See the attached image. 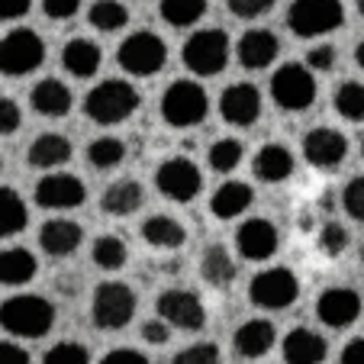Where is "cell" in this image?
I'll list each match as a JSON object with an SVG mask.
<instances>
[{
  "mask_svg": "<svg viewBox=\"0 0 364 364\" xmlns=\"http://www.w3.org/2000/svg\"><path fill=\"white\" fill-rule=\"evenodd\" d=\"M55 326V306L39 294H16L0 303V329L16 338H42Z\"/></svg>",
  "mask_w": 364,
  "mask_h": 364,
  "instance_id": "cell-1",
  "label": "cell"
},
{
  "mask_svg": "<svg viewBox=\"0 0 364 364\" xmlns=\"http://www.w3.org/2000/svg\"><path fill=\"white\" fill-rule=\"evenodd\" d=\"M139 103H142V97H139V90L132 87L129 81L107 77V81L94 84V87L87 90V97H84V113H87V119H94V123H100V126H117L139 110Z\"/></svg>",
  "mask_w": 364,
  "mask_h": 364,
  "instance_id": "cell-2",
  "label": "cell"
},
{
  "mask_svg": "<svg viewBox=\"0 0 364 364\" xmlns=\"http://www.w3.org/2000/svg\"><path fill=\"white\" fill-rule=\"evenodd\" d=\"M136 290L123 281H103L97 284L94 300H90V319L97 329L117 332L123 326H129V319L136 316Z\"/></svg>",
  "mask_w": 364,
  "mask_h": 364,
  "instance_id": "cell-3",
  "label": "cell"
},
{
  "mask_svg": "<svg viewBox=\"0 0 364 364\" xmlns=\"http://www.w3.org/2000/svg\"><path fill=\"white\" fill-rule=\"evenodd\" d=\"M210 113V97H206L203 84L197 81H174L161 94V117L174 129H191L200 126Z\"/></svg>",
  "mask_w": 364,
  "mask_h": 364,
  "instance_id": "cell-4",
  "label": "cell"
},
{
  "mask_svg": "<svg viewBox=\"0 0 364 364\" xmlns=\"http://www.w3.org/2000/svg\"><path fill=\"white\" fill-rule=\"evenodd\" d=\"M117 62L126 75L132 77H151L159 75L168 62V46L161 36L149 33V29H139L129 33L117 48Z\"/></svg>",
  "mask_w": 364,
  "mask_h": 364,
  "instance_id": "cell-5",
  "label": "cell"
},
{
  "mask_svg": "<svg viewBox=\"0 0 364 364\" xmlns=\"http://www.w3.org/2000/svg\"><path fill=\"white\" fill-rule=\"evenodd\" d=\"M345 23L342 0H294L287 10V29L300 39L326 36Z\"/></svg>",
  "mask_w": 364,
  "mask_h": 364,
  "instance_id": "cell-6",
  "label": "cell"
},
{
  "mask_svg": "<svg viewBox=\"0 0 364 364\" xmlns=\"http://www.w3.org/2000/svg\"><path fill=\"white\" fill-rule=\"evenodd\" d=\"M271 97H274L281 110L300 113L306 107H313V100H316V77L306 65L287 62L271 75Z\"/></svg>",
  "mask_w": 364,
  "mask_h": 364,
  "instance_id": "cell-7",
  "label": "cell"
},
{
  "mask_svg": "<svg viewBox=\"0 0 364 364\" xmlns=\"http://www.w3.org/2000/svg\"><path fill=\"white\" fill-rule=\"evenodd\" d=\"M46 62V42L33 29H10L0 39V75L23 77Z\"/></svg>",
  "mask_w": 364,
  "mask_h": 364,
  "instance_id": "cell-8",
  "label": "cell"
},
{
  "mask_svg": "<svg viewBox=\"0 0 364 364\" xmlns=\"http://www.w3.org/2000/svg\"><path fill=\"white\" fill-rule=\"evenodd\" d=\"M229 62V36L223 29H197L184 42V65L200 77H213Z\"/></svg>",
  "mask_w": 364,
  "mask_h": 364,
  "instance_id": "cell-9",
  "label": "cell"
},
{
  "mask_svg": "<svg viewBox=\"0 0 364 364\" xmlns=\"http://www.w3.org/2000/svg\"><path fill=\"white\" fill-rule=\"evenodd\" d=\"M300 296V281L290 268H264L248 284V300L258 309H287Z\"/></svg>",
  "mask_w": 364,
  "mask_h": 364,
  "instance_id": "cell-10",
  "label": "cell"
},
{
  "mask_svg": "<svg viewBox=\"0 0 364 364\" xmlns=\"http://www.w3.org/2000/svg\"><path fill=\"white\" fill-rule=\"evenodd\" d=\"M155 184H159V191L165 193L168 200H174V203H191V200L203 191V174H200V168L193 165L191 159L174 155V159L159 165Z\"/></svg>",
  "mask_w": 364,
  "mask_h": 364,
  "instance_id": "cell-11",
  "label": "cell"
},
{
  "mask_svg": "<svg viewBox=\"0 0 364 364\" xmlns=\"http://www.w3.org/2000/svg\"><path fill=\"white\" fill-rule=\"evenodd\" d=\"M159 316L165 319L171 329H181V332H200L206 326V309H203V300H200L193 290H165L159 296Z\"/></svg>",
  "mask_w": 364,
  "mask_h": 364,
  "instance_id": "cell-12",
  "label": "cell"
},
{
  "mask_svg": "<svg viewBox=\"0 0 364 364\" xmlns=\"http://www.w3.org/2000/svg\"><path fill=\"white\" fill-rule=\"evenodd\" d=\"M36 203L46 206V210H75L87 200V187L77 174L68 171H52L36 184Z\"/></svg>",
  "mask_w": 364,
  "mask_h": 364,
  "instance_id": "cell-13",
  "label": "cell"
},
{
  "mask_svg": "<svg viewBox=\"0 0 364 364\" xmlns=\"http://www.w3.org/2000/svg\"><path fill=\"white\" fill-rule=\"evenodd\" d=\"M345 155H348V139L338 129L316 126V129H309L303 136V159L319 171H336L345 161Z\"/></svg>",
  "mask_w": 364,
  "mask_h": 364,
  "instance_id": "cell-14",
  "label": "cell"
},
{
  "mask_svg": "<svg viewBox=\"0 0 364 364\" xmlns=\"http://www.w3.org/2000/svg\"><path fill=\"white\" fill-rule=\"evenodd\" d=\"M220 117L229 126H239V129L258 123V117H262V90L248 81L229 84L220 94Z\"/></svg>",
  "mask_w": 364,
  "mask_h": 364,
  "instance_id": "cell-15",
  "label": "cell"
},
{
  "mask_svg": "<svg viewBox=\"0 0 364 364\" xmlns=\"http://www.w3.org/2000/svg\"><path fill=\"white\" fill-rule=\"evenodd\" d=\"M281 245V235H277V226L264 216H252L239 226L235 232V252L248 262H268L271 255Z\"/></svg>",
  "mask_w": 364,
  "mask_h": 364,
  "instance_id": "cell-16",
  "label": "cell"
},
{
  "mask_svg": "<svg viewBox=\"0 0 364 364\" xmlns=\"http://www.w3.org/2000/svg\"><path fill=\"white\" fill-rule=\"evenodd\" d=\"M316 316L329 329H348L361 316V294L351 287H329L316 300Z\"/></svg>",
  "mask_w": 364,
  "mask_h": 364,
  "instance_id": "cell-17",
  "label": "cell"
},
{
  "mask_svg": "<svg viewBox=\"0 0 364 364\" xmlns=\"http://www.w3.org/2000/svg\"><path fill=\"white\" fill-rule=\"evenodd\" d=\"M277 55H281V39H277L271 29H248V33H242V39L235 42V58H239V65L248 71L268 68Z\"/></svg>",
  "mask_w": 364,
  "mask_h": 364,
  "instance_id": "cell-18",
  "label": "cell"
},
{
  "mask_svg": "<svg viewBox=\"0 0 364 364\" xmlns=\"http://www.w3.org/2000/svg\"><path fill=\"white\" fill-rule=\"evenodd\" d=\"M29 107H33L39 117L62 119V117H68L71 107H75V94H71V87L65 81H58V77H46V81H39L33 87V94H29Z\"/></svg>",
  "mask_w": 364,
  "mask_h": 364,
  "instance_id": "cell-19",
  "label": "cell"
},
{
  "mask_svg": "<svg viewBox=\"0 0 364 364\" xmlns=\"http://www.w3.org/2000/svg\"><path fill=\"white\" fill-rule=\"evenodd\" d=\"M84 229L75 220H46L39 229V245L52 258H68L81 248Z\"/></svg>",
  "mask_w": 364,
  "mask_h": 364,
  "instance_id": "cell-20",
  "label": "cell"
},
{
  "mask_svg": "<svg viewBox=\"0 0 364 364\" xmlns=\"http://www.w3.org/2000/svg\"><path fill=\"white\" fill-rule=\"evenodd\" d=\"M277 342V329L271 319H248V323H242L239 329H235L232 336V345L235 351H239L242 358H248V361H255V358H264L271 348H274Z\"/></svg>",
  "mask_w": 364,
  "mask_h": 364,
  "instance_id": "cell-21",
  "label": "cell"
},
{
  "mask_svg": "<svg viewBox=\"0 0 364 364\" xmlns=\"http://www.w3.org/2000/svg\"><path fill=\"white\" fill-rule=\"evenodd\" d=\"M329 355V345L319 332L296 326L284 336V361L287 364H323Z\"/></svg>",
  "mask_w": 364,
  "mask_h": 364,
  "instance_id": "cell-22",
  "label": "cell"
},
{
  "mask_svg": "<svg viewBox=\"0 0 364 364\" xmlns=\"http://www.w3.org/2000/svg\"><path fill=\"white\" fill-rule=\"evenodd\" d=\"M252 171H255V178L264 181V184H281V181H287L290 174H294V155H290L287 145L268 142L258 149V155H255V161H252Z\"/></svg>",
  "mask_w": 364,
  "mask_h": 364,
  "instance_id": "cell-23",
  "label": "cell"
},
{
  "mask_svg": "<svg viewBox=\"0 0 364 364\" xmlns=\"http://www.w3.org/2000/svg\"><path fill=\"white\" fill-rule=\"evenodd\" d=\"M255 191L245 181H226V184L216 187V193L210 197V210H213L216 220H235L252 206Z\"/></svg>",
  "mask_w": 364,
  "mask_h": 364,
  "instance_id": "cell-24",
  "label": "cell"
},
{
  "mask_svg": "<svg viewBox=\"0 0 364 364\" xmlns=\"http://www.w3.org/2000/svg\"><path fill=\"white\" fill-rule=\"evenodd\" d=\"M100 46L90 39H84V36H77V39H68L62 48V65L65 71H68L71 77H94L97 71H100Z\"/></svg>",
  "mask_w": 364,
  "mask_h": 364,
  "instance_id": "cell-25",
  "label": "cell"
},
{
  "mask_svg": "<svg viewBox=\"0 0 364 364\" xmlns=\"http://www.w3.org/2000/svg\"><path fill=\"white\" fill-rule=\"evenodd\" d=\"M145 200V191L136 178H123V181H113L100 197V210L107 216H129L136 213L139 206Z\"/></svg>",
  "mask_w": 364,
  "mask_h": 364,
  "instance_id": "cell-26",
  "label": "cell"
},
{
  "mask_svg": "<svg viewBox=\"0 0 364 364\" xmlns=\"http://www.w3.org/2000/svg\"><path fill=\"white\" fill-rule=\"evenodd\" d=\"M71 142L62 136V132H46V136L33 139L26 159L33 168H62L71 161Z\"/></svg>",
  "mask_w": 364,
  "mask_h": 364,
  "instance_id": "cell-27",
  "label": "cell"
},
{
  "mask_svg": "<svg viewBox=\"0 0 364 364\" xmlns=\"http://www.w3.org/2000/svg\"><path fill=\"white\" fill-rule=\"evenodd\" d=\"M239 268H235L232 255H229L226 245H210L203 248V258H200V277H203L210 287L216 290H226L229 284L235 281Z\"/></svg>",
  "mask_w": 364,
  "mask_h": 364,
  "instance_id": "cell-28",
  "label": "cell"
},
{
  "mask_svg": "<svg viewBox=\"0 0 364 364\" xmlns=\"http://www.w3.org/2000/svg\"><path fill=\"white\" fill-rule=\"evenodd\" d=\"M39 271V262L29 248H4L0 252V284L7 287H23Z\"/></svg>",
  "mask_w": 364,
  "mask_h": 364,
  "instance_id": "cell-29",
  "label": "cell"
},
{
  "mask_svg": "<svg viewBox=\"0 0 364 364\" xmlns=\"http://www.w3.org/2000/svg\"><path fill=\"white\" fill-rule=\"evenodd\" d=\"M142 239L149 242L151 248H165V252H171V248H181L187 242V229L181 226L174 216L155 213L142 223Z\"/></svg>",
  "mask_w": 364,
  "mask_h": 364,
  "instance_id": "cell-30",
  "label": "cell"
},
{
  "mask_svg": "<svg viewBox=\"0 0 364 364\" xmlns=\"http://www.w3.org/2000/svg\"><path fill=\"white\" fill-rule=\"evenodd\" d=\"M29 223L26 203L14 187H0V239H10V235L23 232Z\"/></svg>",
  "mask_w": 364,
  "mask_h": 364,
  "instance_id": "cell-31",
  "label": "cell"
},
{
  "mask_svg": "<svg viewBox=\"0 0 364 364\" xmlns=\"http://www.w3.org/2000/svg\"><path fill=\"white\" fill-rule=\"evenodd\" d=\"M123 159H126V142L117 136H100L87 145V161L97 171H113V168L123 165Z\"/></svg>",
  "mask_w": 364,
  "mask_h": 364,
  "instance_id": "cell-32",
  "label": "cell"
},
{
  "mask_svg": "<svg viewBox=\"0 0 364 364\" xmlns=\"http://www.w3.org/2000/svg\"><path fill=\"white\" fill-rule=\"evenodd\" d=\"M159 10L168 26L184 29V26L200 23V16L206 14V0H161Z\"/></svg>",
  "mask_w": 364,
  "mask_h": 364,
  "instance_id": "cell-33",
  "label": "cell"
},
{
  "mask_svg": "<svg viewBox=\"0 0 364 364\" xmlns=\"http://www.w3.org/2000/svg\"><path fill=\"white\" fill-rule=\"evenodd\" d=\"M332 103H336V110L342 119H348V123H364V84L361 81L338 84Z\"/></svg>",
  "mask_w": 364,
  "mask_h": 364,
  "instance_id": "cell-34",
  "label": "cell"
},
{
  "mask_svg": "<svg viewBox=\"0 0 364 364\" xmlns=\"http://www.w3.org/2000/svg\"><path fill=\"white\" fill-rule=\"evenodd\" d=\"M87 20H90V26L100 29V33H117V29H123L126 23H129V10H126L119 0H97L94 7H90Z\"/></svg>",
  "mask_w": 364,
  "mask_h": 364,
  "instance_id": "cell-35",
  "label": "cell"
},
{
  "mask_svg": "<svg viewBox=\"0 0 364 364\" xmlns=\"http://www.w3.org/2000/svg\"><path fill=\"white\" fill-rule=\"evenodd\" d=\"M90 255H94L97 268L119 271L126 264V258H129V248H126V242L119 239V235H100V239L94 242V248H90Z\"/></svg>",
  "mask_w": 364,
  "mask_h": 364,
  "instance_id": "cell-36",
  "label": "cell"
},
{
  "mask_svg": "<svg viewBox=\"0 0 364 364\" xmlns=\"http://www.w3.org/2000/svg\"><path fill=\"white\" fill-rule=\"evenodd\" d=\"M242 155H245V149H242V142L239 139H232V136H226V139H216L213 145H210V168L213 171H220V174H226V171H235V168L242 165Z\"/></svg>",
  "mask_w": 364,
  "mask_h": 364,
  "instance_id": "cell-37",
  "label": "cell"
},
{
  "mask_svg": "<svg viewBox=\"0 0 364 364\" xmlns=\"http://www.w3.org/2000/svg\"><path fill=\"white\" fill-rule=\"evenodd\" d=\"M42 364H90V351L81 342H58L42 355Z\"/></svg>",
  "mask_w": 364,
  "mask_h": 364,
  "instance_id": "cell-38",
  "label": "cell"
},
{
  "mask_svg": "<svg viewBox=\"0 0 364 364\" xmlns=\"http://www.w3.org/2000/svg\"><path fill=\"white\" fill-rule=\"evenodd\" d=\"M171 364H223V355L213 342H193L171 358Z\"/></svg>",
  "mask_w": 364,
  "mask_h": 364,
  "instance_id": "cell-39",
  "label": "cell"
},
{
  "mask_svg": "<svg viewBox=\"0 0 364 364\" xmlns=\"http://www.w3.org/2000/svg\"><path fill=\"white\" fill-rule=\"evenodd\" d=\"M316 245L323 255H329V258H336V255H342L345 248H348V229L338 226V223H326L323 229H319L316 235Z\"/></svg>",
  "mask_w": 364,
  "mask_h": 364,
  "instance_id": "cell-40",
  "label": "cell"
},
{
  "mask_svg": "<svg viewBox=\"0 0 364 364\" xmlns=\"http://www.w3.org/2000/svg\"><path fill=\"white\" fill-rule=\"evenodd\" d=\"M342 206H345V213H348L351 220L364 223V174H358V178H351L348 184H345Z\"/></svg>",
  "mask_w": 364,
  "mask_h": 364,
  "instance_id": "cell-41",
  "label": "cell"
},
{
  "mask_svg": "<svg viewBox=\"0 0 364 364\" xmlns=\"http://www.w3.org/2000/svg\"><path fill=\"white\" fill-rule=\"evenodd\" d=\"M277 0H226L229 14H235L239 20H255V16H264L274 10Z\"/></svg>",
  "mask_w": 364,
  "mask_h": 364,
  "instance_id": "cell-42",
  "label": "cell"
},
{
  "mask_svg": "<svg viewBox=\"0 0 364 364\" xmlns=\"http://www.w3.org/2000/svg\"><path fill=\"white\" fill-rule=\"evenodd\" d=\"M23 123L20 103L14 97H0V136H14Z\"/></svg>",
  "mask_w": 364,
  "mask_h": 364,
  "instance_id": "cell-43",
  "label": "cell"
},
{
  "mask_svg": "<svg viewBox=\"0 0 364 364\" xmlns=\"http://www.w3.org/2000/svg\"><path fill=\"white\" fill-rule=\"evenodd\" d=\"M306 68L309 71H332L336 68V48L332 46H316L306 52Z\"/></svg>",
  "mask_w": 364,
  "mask_h": 364,
  "instance_id": "cell-44",
  "label": "cell"
},
{
  "mask_svg": "<svg viewBox=\"0 0 364 364\" xmlns=\"http://www.w3.org/2000/svg\"><path fill=\"white\" fill-rule=\"evenodd\" d=\"M81 0H42V10H46L48 20H68L77 14Z\"/></svg>",
  "mask_w": 364,
  "mask_h": 364,
  "instance_id": "cell-45",
  "label": "cell"
},
{
  "mask_svg": "<svg viewBox=\"0 0 364 364\" xmlns=\"http://www.w3.org/2000/svg\"><path fill=\"white\" fill-rule=\"evenodd\" d=\"M142 338L149 345H168V338H171V326L165 323V319H149V323L142 326Z\"/></svg>",
  "mask_w": 364,
  "mask_h": 364,
  "instance_id": "cell-46",
  "label": "cell"
},
{
  "mask_svg": "<svg viewBox=\"0 0 364 364\" xmlns=\"http://www.w3.org/2000/svg\"><path fill=\"white\" fill-rule=\"evenodd\" d=\"M100 364H151V361L136 348H113L100 358Z\"/></svg>",
  "mask_w": 364,
  "mask_h": 364,
  "instance_id": "cell-47",
  "label": "cell"
},
{
  "mask_svg": "<svg viewBox=\"0 0 364 364\" xmlns=\"http://www.w3.org/2000/svg\"><path fill=\"white\" fill-rule=\"evenodd\" d=\"M0 364H33L29 351L16 342H0Z\"/></svg>",
  "mask_w": 364,
  "mask_h": 364,
  "instance_id": "cell-48",
  "label": "cell"
},
{
  "mask_svg": "<svg viewBox=\"0 0 364 364\" xmlns=\"http://www.w3.org/2000/svg\"><path fill=\"white\" fill-rule=\"evenodd\" d=\"M33 0H0V20H20L29 14Z\"/></svg>",
  "mask_w": 364,
  "mask_h": 364,
  "instance_id": "cell-49",
  "label": "cell"
},
{
  "mask_svg": "<svg viewBox=\"0 0 364 364\" xmlns=\"http://www.w3.org/2000/svg\"><path fill=\"white\" fill-rule=\"evenodd\" d=\"M338 364H364V338H351L338 355Z\"/></svg>",
  "mask_w": 364,
  "mask_h": 364,
  "instance_id": "cell-50",
  "label": "cell"
},
{
  "mask_svg": "<svg viewBox=\"0 0 364 364\" xmlns=\"http://www.w3.org/2000/svg\"><path fill=\"white\" fill-rule=\"evenodd\" d=\"M355 62H358V68L364 71V39H361V42H358V46H355Z\"/></svg>",
  "mask_w": 364,
  "mask_h": 364,
  "instance_id": "cell-51",
  "label": "cell"
},
{
  "mask_svg": "<svg viewBox=\"0 0 364 364\" xmlns=\"http://www.w3.org/2000/svg\"><path fill=\"white\" fill-rule=\"evenodd\" d=\"M355 7H358V14L364 16V0H355Z\"/></svg>",
  "mask_w": 364,
  "mask_h": 364,
  "instance_id": "cell-52",
  "label": "cell"
},
{
  "mask_svg": "<svg viewBox=\"0 0 364 364\" xmlns=\"http://www.w3.org/2000/svg\"><path fill=\"white\" fill-rule=\"evenodd\" d=\"M361 264H364V248H361Z\"/></svg>",
  "mask_w": 364,
  "mask_h": 364,
  "instance_id": "cell-53",
  "label": "cell"
},
{
  "mask_svg": "<svg viewBox=\"0 0 364 364\" xmlns=\"http://www.w3.org/2000/svg\"><path fill=\"white\" fill-rule=\"evenodd\" d=\"M361 151H364V142H361Z\"/></svg>",
  "mask_w": 364,
  "mask_h": 364,
  "instance_id": "cell-54",
  "label": "cell"
}]
</instances>
